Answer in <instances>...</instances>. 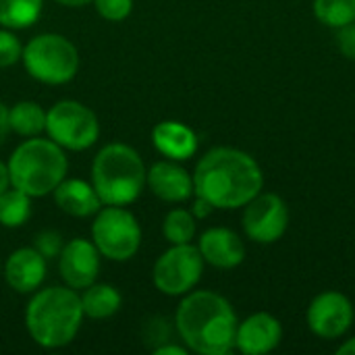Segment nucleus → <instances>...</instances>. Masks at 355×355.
<instances>
[{"instance_id":"f257e3e1","label":"nucleus","mask_w":355,"mask_h":355,"mask_svg":"<svg viewBox=\"0 0 355 355\" xmlns=\"http://www.w3.org/2000/svg\"><path fill=\"white\" fill-rule=\"evenodd\" d=\"M193 196L204 198L214 210H237L264 187V173L254 156L239 148L218 146L208 150L193 171Z\"/></svg>"},{"instance_id":"f03ea898","label":"nucleus","mask_w":355,"mask_h":355,"mask_svg":"<svg viewBox=\"0 0 355 355\" xmlns=\"http://www.w3.org/2000/svg\"><path fill=\"white\" fill-rule=\"evenodd\" d=\"M237 314L227 297L214 291H189L175 312V331L183 345L200 355H227L235 349Z\"/></svg>"},{"instance_id":"7ed1b4c3","label":"nucleus","mask_w":355,"mask_h":355,"mask_svg":"<svg viewBox=\"0 0 355 355\" xmlns=\"http://www.w3.org/2000/svg\"><path fill=\"white\" fill-rule=\"evenodd\" d=\"M83 324L81 295L71 287H44L31 293L25 308V329L44 349H60L73 343Z\"/></svg>"},{"instance_id":"20e7f679","label":"nucleus","mask_w":355,"mask_h":355,"mask_svg":"<svg viewBox=\"0 0 355 355\" xmlns=\"http://www.w3.org/2000/svg\"><path fill=\"white\" fill-rule=\"evenodd\" d=\"M148 168L127 144H106L92 162V185L104 206H129L146 189Z\"/></svg>"},{"instance_id":"39448f33","label":"nucleus","mask_w":355,"mask_h":355,"mask_svg":"<svg viewBox=\"0 0 355 355\" xmlns=\"http://www.w3.org/2000/svg\"><path fill=\"white\" fill-rule=\"evenodd\" d=\"M10 185L31 198L50 196L67 177L69 160L64 150L50 137H27L8 158Z\"/></svg>"},{"instance_id":"423d86ee","label":"nucleus","mask_w":355,"mask_h":355,"mask_svg":"<svg viewBox=\"0 0 355 355\" xmlns=\"http://www.w3.org/2000/svg\"><path fill=\"white\" fill-rule=\"evenodd\" d=\"M21 62L35 81L64 85L79 71V52L77 46L60 33H40L23 46Z\"/></svg>"},{"instance_id":"0eeeda50","label":"nucleus","mask_w":355,"mask_h":355,"mask_svg":"<svg viewBox=\"0 0 355 355\" xmlns=\"http://www.w3.org/2000/svg\"><path fill=\"white\" fill-rule=\"evenodd\" d=\"M92 241L106 260L127 262L141 245L139 220L125 206H102L94 214Z\"/></svg>"},{"instance_id":"6e6552de","label":"nucleus","mask_w":355,"mask_h":355,"mask_svg":"<svg viewBox=\"0 0 355 355\" xmlns=\"http://www.w3.org/2000/svg\"><path fill=\"white\" fill-rule=\"evenodd\" d=\"M46 133L64 152H81L98 141L100 121L89 106L77 100H60L46 110Z\"/></svg>"},{"instance_id":"1a4fd4ad","label":"nucleus","mask_w":355,"mask_h":355,"mask_svg":"<svg viewBox=\"0 0 355 355\" xmlns=\"http://www.w3.org/2000/svg\"><path fill=\"white\" fill-rule=\"evenodd\" d=\"M204 258L193 243L171 245L154 264V287L168 297H183L193 291L204 275Z\"/></svg>"},{"instance_id":"9d476101","label":"nucleus","mask_w":355,"mask_h":355,"mask_svg":"<svg viewBox=\"0 0 355 355\" xmlns=\"http://www.w3.org/2000/svg\"><path fill=\"white\" fill-rule=\"evenodd\" d=\"M243 233L250 241L270 245L289 229V208L277 193H258L243 206Z\"/></svg>"},{"instance_id":"9b49d317","label":"nucleus","mask_w":355,"mask_h":355,"mask_svg":"<svg viewBox=\"0 0 355 355\" xmlns=\"http://www.w3.org/2000/svg\"><path fill=\"white\" fill-rule=\"evenodd\" d=\"M355 308L352 300L341 291H322L318 293L306 312L308 329L327 341L341 339L354 324Z\"/></svg>"},{"instance_id":"f8f14e48","label":"nucleus","mask_w":355,"mask_h":355,"mask_svg":"<svg viewBox=\"0 0 355 355\" xmlns=\"http://www.w3.org/2000/svg\"><path fill=\"white\" fill-rule=\"evenodd\" d=\"M58 272L67 287L83 291L96 283L100 272V252L92 239L75 237L64 243L58 256Z\"/></svg>"},{"instance_id":"ddd939ff","label":"nucleus","mask_w":355,"mask_h":355,"mask_svg":"<svg viewBox=\"0 0 355 355\" xmlns=\"http://www.w3.org/2000/svg\"><path fill=\"white\" fill-rule=\"evenodd\" d=\"M283 341V324L270 312H254L237 324L235 349L243 355H266Z\"/></svg>"},{"instance_id":"4468645a","label":"nucleus","mask_w":355,"mask_h":355,"mask_svg":"<svg viewBox=\"0 0 355 355\" xmlns=\"http://www.w3.org/2000/svg\"><path fill=\"white\" fill-rule=\"evenodd\" d=\"M46 258L31 245V248H19L15 250L4 266H2V277L6 285L21 295H29L37 291L46 279Z\"/></svg>"},{"instance_id":"2eb2a0df","label":"nucleus","mask_w":355,"mask_h":355,"mask_svg":"<svg viewBox=\"0 0 355 355\" xmlns=\"http://www.w3.org/2000/svg\"><path fill=\"white\" fill-rule=\"evenodd\" d=\"M146 185L150 191L168 204L187 202L193 196V177L175 160H158L148 168Z\"/></svg>"},{"instance_id":"dca6fc26","label":"nucleus","mask_w":355,"mask_h":355,"mask_svg":"<svg viewBox=\"0 0 355 355\" xmlns=\"http://www.w3.org/2000/svg\"><path fill=\"white\" fill-rule=\"evenodd\" d=\"M198 250L206 264L220 270L237 268L245 260V245L241 237L227 227H212L204 231L200 235Z\"/></svg>"},{"instance_id":"f3484780","label":"nucleus","mask_w":355,"mask_h":355,"mask_svg":"<svg viewBox=\"0 0 355 355\" xmlns=\"http://www.w3.org/2000/svg\"><path fill=\"white\" fill-rule=\"evenodd\" d=\"M154 148L168 160L183 162L196 156L198 152V135L191 127L181 121H160L152 129Z\"/></svg>"},{"instance_id":"a211bd4d","label":"nucleus","mask_w":355,"mask_h":355,"mask_svg":"<svg viewBox=\"0 0 355 355\" xmlns=\"http://www.w3.org/2000/svg\"><path fill=\"white\" fill-rule=\"evenodd\" d=\"M56 206L75 218H87L94 216L104 204L100 202L96 189L92 183L83 181V179H62L58 183V187L52 191Z\"/></svg>"},{"instance_id":"6ab92c4d","label":"nucleus","mask_w":355,"mask_h":355,"mask_svg":"<svg viewBox=\"0 0 355 355\" xmlns=\"http://www.w3.org/2000/svg\"><path fill=\"white\" fill-rule=\"evenodd\" d=\"M123 297L116 287L108 283H92L81 293L83 316L92 320H106L121 310Z\"/></svg>"},{"instance_id":"aec40b11","label":"nucleus","mask_w":355,"mask_h":355,"mask_svg":"<svg viewBox=\"0 0 355 355\" xmlns=\"http://www.w3.org/2000/svg\"><path fill=\"white\" fill-rule=\"evenodd\" d=\"M8 125L10 131L21 137H35L46 131V110L31 100L17 102L8 108Z\"/></svg>"},{"instance_id":"412c9836","label":"nucleus","mask_w":355,"mask_h":355,"mask_svg":"<svg viewBox=\"0 0 355 355\" xmlns=\"http://www.w3.org/2000/svg\"><path fill=\"white\" fill-rule=\"evenodd\" d=\"M44 8V0H0V25L6 29L31 27Z\"/></svg>"},{"instance_id":"4be33fe9","label":"nucleus","mask_w":355,"mask_h":355,"mask_svg":"<svg viewBox=\"0 0 355 355\" xmlns=\"http://www.w3.org/2000/svg\"><path fill=\"white\" fill-rule=\"evenodd\" d=\"M31 196L17 187H8L0 193V225L6 229L23 227L31 216Z\"/></svg>"},{"instance_id":"5701e85b","label":"nucleus","mask_w":355,"mask_h":355,"mask_svg":"<svg viewBox=\"0 0 355 355\" xmlns=\"http://www.w3.org/2000/svg\"><path fill=\"white\" fill-rule=\"evenodd\" d=\"M198 231V218L191 214V210L185 208H173L166 212L162 220V235L171 245L179 243H191Z\"/></svg>"},{"instance_id":"b1692460","label":"nucleus","mask_w":355,"mask_h":355,"mask_svg":"<svg viewBox=\"0 0 355 355\" xmlns=\"http://www.w3.org/2000/svg\"><path fill=\"white\" fill-rule=\"evenodd\" d=\"M314 17L331 27L339 29L355 21V0H314Z\"/></svg>"},{"instance_id":"393cba45","label":"nucleus","mask_w":355,"mask_h":355,"mask_svg":"<svg viewBox=\"0 0 355 355\" xmlns=\"http://www.w3.org/2000/svg\"><path fill=\"white\" fill-rule=\"evenodd\" d=\"M21 56H23V46L19 37L12 33V29L2 27L0 29V69L17 64Z\"/></svg>"},{"instance_id":"a878e982","label":"nucleus","mask_w":355,"mask_h":355,"mask_svg":"<svg viewBox=\"0 0 355 355\" xmlns=\"http://www.w3.org/2000/svg\"><path fill=\"white\" fill-rule=\"evenodd\" d=\"M92 4L102 19L112 23L125 21L133 10V0H92Z\"/></svg>"},{"instance_id":"bb28decb","label":"nucleus","mask_w":355,"mask_h":355,"mask_svg":"<svg viewBox=\"0 0 355 355\" xmlns=\"http://www.w3.org/2000/svg\"><path fill=\"white\" fill-rule=\"evenodd\" d=\"M33 248L46 260H54V258L60 256V252L64 248V241H62V235L58 231H42V233H37V237L33 241Z\"/></svg>"},{"instance_id":"cd10ccee","label":"nucleus","mask_w":355,"mask_h":355,"mask_svg":"<svg viewBox=\"0 0 355 355\" xmlns=\"http://www.w3.org/2000/svg\"><path fill=\"white\" fill-rule=\"evenodd\" d=\"M337 48L349 60H355V21L337 29Z\"/></svg>"},{"instance_id":"c85d7f7f","label":"nucleus","mask_w":355,"mask_h":355,"mask_svg":"<svg viewBox=\"0 0 355 355\" xmlns=\"http://www.w3.org/2000/svg\"><path fill=\"white\" fill-rule=\"evenodd\" d=\"M212 212H214V206H212L210 202H206L204 198L196 196V200H193V206H191V214H193L198 220H202V218H208Z\"/></svg>"},{"instance_id":"c756f323","label":"nucleus","mask_w":355,"mask_h":355,"mask_svg":"<svg viewBox=\"0 0 355 355\" xmlns=\"http://www.w3.org/2000/svg\"><path fill=\"white\" fill-rule=\"evenodd\" d=\"M10 133L12 131H10V125H8V108H6V104L0 102V148L6 144Z\"/></svg>"},{"instance_id":"7c9ffc66","label":"nucleus","mask_w":355,"mask_h":355,"mask_svg":"<svg viewBox=\"0 0 355 355\" xmlns=\"http://www.w3.org/2000/svg\"><path fill=\"white\" fill-rule=\"evenodd\" d=\"M154 355H187V347L185 345H173L171 341L168 343H162V345H158V347H154L152 349Z\"/></svg>"},{"instance_id":"2f4dec72","label":"nucleus","mask_w":355,"mask_h":355,"mask_svg":"<svg viewBox=\"0 0 355 355\" xmlns=\"http://www.w3.org/2000/svg\"><path fill=\"white\" fill-rule=\"evenodd\" d=\"M10 187V175H8V164L0 160V193Z\"/></svg>"},{"instance_id":"473e14b6","label":"nucleus","mask_w":355,"mask_h":355,"mask_svg":"<svg viewBox=\"0 0 355 355\" xmlns=\"http://www.w3.org/2000/svg\"><path fill=\"white\" fill-rule=\"evenodd\" d=\"M337 354L339 355H355V337L347 339L345 343H341V345H339V349H337Z\"/></svg>"},{"instance_id":"72a5a7b5","label":"nucleus","mask_w":355,"mask_h":355,"mask_svg":"<svg viewBox=\"0 0 355 355\" xmlns=\"http://www.w3.org/2000/svg\"><path fill=\"white\" fill-rule=\"evenodd\" d=\"M54 2H58L62 6H69V8H81V6L89 4L92 0H54Z\"/></svg>"},{"instance_id":"f704fd0d","label":"nucleus","mask_w":355,"mask_h":355,"mask_svg":"<svg viewBox=\"0 0 355 355\" xmlns=\"http://www.w3.org/2000/svg\"><path fill=\"white\" fill-rule=\"evenodd\" d=\"M0 275H2V264H0Z\"/></svg>"}]
</instances>
